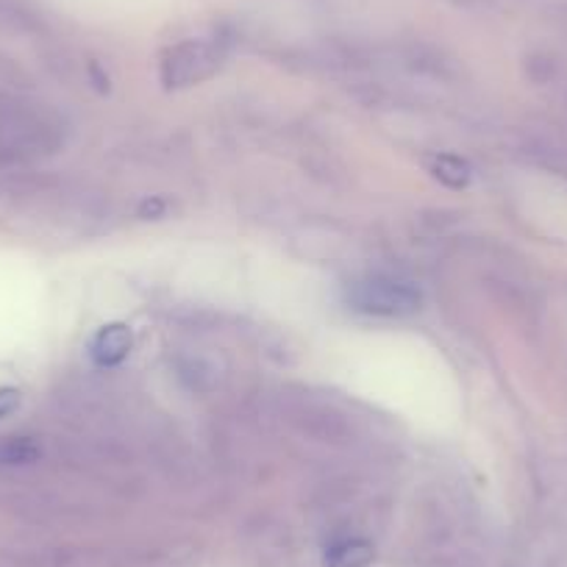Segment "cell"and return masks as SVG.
I'll return each mask as SVG.
<instances>
[{
  "label": "cell",
  "mask_w": 567,
  "mask_h": 567,
  "mask_svg": "<svg viewBox=\"0 0 567 567\" xmlns=\"http://www.w3.org/2000/svg\"><path fill=\"white\" fill-rule=\"evenodd\" d=\"M432 173L440 178L443 184H449V187H467V182H471V165L462 159H456V156H434L432 159Z\"/></svg>",
  "instance_id": "4"
},
{
  "label": "cell",
  "mask_w": 567,
  "mask_h": 567,
  "mask_svg": "<svg viewBox=\"0 0 567 567\" xmlns=\"http://www.w3.org/2000/svg\"><path fill=\"white\" fill-rule=\"evenodd\" d=\"M18 406H20V390H14V386H3V390H0V417L12 414Z\"/></svg>",
  "instance_id": "5"
},
{
  "label": "cell",
  "mask_w": 567,
  "mask_h": 567,
  "mask_svg": "<svg viewBox=\"0 0 567 567\" xmlns=\"http://www.w3.org/2000/svg\"><path fill=\"white\" fill-rule=\"evenodd\" d=\"M348 303L357 312L373 315V318H409V315L420 312L423 296L409 281L373 276L351 284Z\"/></svg>",
  "instance_id": "1"
},
{
  "label": "cell",
  "mask_w": 567,
  "mask_h": 567,
  "mask_svg": "<svg viewBox=\"0 0 567 567\" xmlns=\"http://www.w3.org/2000/svg\"><path fill=\"white\" fill-rule=\"evenodd\" d=\"M373 561V545L364 539H346L329 550L326 567H368Z\"/></svg>",
  "instance_id": "3"
},
{
  "label": "cell",
  "mask_w": 567,
  "mask_h": 567,
  "mask_svg": "<svg viewBox=\"0 0 567 567\" xmlns=\"http://www.w3.org/2000/svg\"><path fill=\"white\" fill-rule=\"evenodd\" d=\"M131 346H134V334H131L128 326H103V329L90 340V357L92 362L101 364V368H114V364H120L128 357Z\"/></svg>",
  "instance_id": "2"
}]
</instances>
